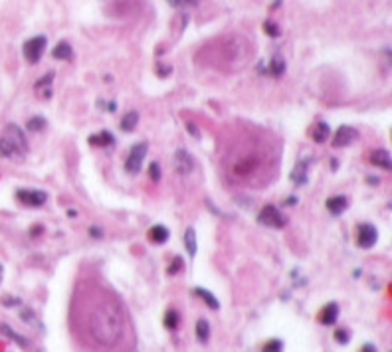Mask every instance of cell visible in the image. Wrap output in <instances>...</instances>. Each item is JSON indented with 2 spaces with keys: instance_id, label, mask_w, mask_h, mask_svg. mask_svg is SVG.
<instances>
[{
  "instance_id": "27",
  "label": "cell",
  "mask_w": 392,
  "mask_h": 352,
  "mask_svg": "<svg viewBox=\"0 0 392 352\" xmlns=\"http://www.w3.org/2000/svg\"><path fill=\"white\" fill-rule=\"evenodd\" d=\"M329 135H331V129H329V125H327V123H319V125L313 129V135H311V137H313V141H315V142H319V144H321V142H325V141L329 139Z\"/></svg>"
},
{
  "instance_id": "28",
  "label": "cell",
  "mask_w": 392,
  "mask_h": 352,
  "mask_svg": "<svg viewBox=\"0 0 392 352\" xmlns=\"http://www.w3.org/2000/svg\"><path fill=\"white\" fill-rule=\"evenodd\" d=\"M26 127H28V129H30L32 133H42L44 129H48V121H46L44 117L36 115V117H32V119H28Z\"/></svg>"
},
{
  "instance_id": "23",
  "label": "cell",
  "mask_w": 392,
  "mask_h": 352,
  "mask_svg": "<svg viewBox=\"0 0 392 352\" xmlns=\"http://www.w3.org/2000/svg\"><path fill=\"white\" fill-rule=\"evenodd\" d=\"M270 73H271L273 77H281V75L285 73V60H283L279 54H275V56L271 58V62H270Z\"/></svg>"
},
{
  "instance_id": "11",
  "label": "cell",
  "mask_w": 392,
  "mask_h": 352,
  "mask_svg": "<svg viewBox=\"0 0 392 352\" xmlns=\"http://www.w3.org/2000/svg\"><path fill=\"white\" fill-rule=\"evenodd\" d=\"M337 319H339V305H337V303H327V305L319 311V315H317V321H319L321 325H325V327L335 325Z\"/></svg>"
},
{
  "instance_id": "29",
  "label": "cell",
  "mask_w": 392,
  "mask_h": 352,
  "mask_svg": "<svg viewBox=\"0 0 392 352\" xmlns=\"http://www.w3.org/2000/svg\"><path fill=\"white\" fill-rule=\"evenodd\" d=\"M262 352H283V340H279V338L268 340V342L264 344Z\"/></svg>"
},
{
  "instance_id": "26",
  "label": "cell",
  "mask_w": 392,
  "mask_h": 352,
  "mask_svg": "<svg viewBox=\"0 0 392 352\" xmlns=\"http://www.w3.org/2000/svg\"><path fill=\"white\" fill-rule=\"evenodd\" d=\"M178 323H180V315L174 311V309H169L163 317V325L169 329V330H176L178 329Z\"/></svg>"
},
{
  "instance_id": "18",
  "label": "cell",
  "mask_w": 392,
  "mask_h": 352,
  "mask_svg": "<svg viewBox=\"0 0 392 352\" xmlns=\"http://www.w3.org/2000/svg\"><path fill=\"white\" fill-rule=\"evenodd\" d=\"M20 319L26 323V325H30L32 329H38L40 332H46V329H44V325L40 323V319L36 317V313L32 311V309H22L20 311Z\"/></svg>"
},
{
  "instance_id": "40",
  "label": "cell",
  "mask_w": 392,
  "mask_h": 352,
  "mask_svg": "<svg viewBox=\"0 0 392 352\" xmlns=\"http://www.w3.org/2000/svg\"><path fill=\"white\" fill-rule=\"evenodd\" d=\"M2 277H4V267H2V263H0V283H2Z\"/></svg>"
},
{
  "instance_id": "17",
  "label": "cell",
  "mask_w": 392,
  "mask_h": 352,
  "mask_svg": "<svg viewBox=\"0 0 392 352\" xmlns=\"http://www.w3.org/2000/svg\"><path fill=\"white\" fill-rule=\"evenodd\" d=\"M52 81H54V71H48V73H46V75H44V77H42V79L36 83V87H34V89H36L38 93H42V97H44V99H48V97L52 95V89H50Z\"/></svg>"
},
{
  "instance_id": "22",
  "label": "cell",
  "mask_w": 392,
  "mask_h": 352,
  "mask_svg": "<svg viewBox=\"0 0 392 352\" xmlns=\"http://www.w3.org/2000/svg\"><path fill=\"white\" fill-rule=\"evenodd\" d=\"M196 338H198L202 344L208 342L210 338V325L206 319H198V323H196Z\"/></svg>"
},
{
  "instance_id": "31",
  "label": "cell",
  "mask_w": 392,
  "mask_h": 352,
  "mask_svg": "<svg viewBox=\"0 0 392 352\" xmlns=\"http://www.w3.org/2000/svg\"><path fill=\"white\" fill-rule=\"evenodd\" d=\"M335 340H337L339 344H349V340H351L349 330H345V329H337V330H335Z\"/></svg>"
},
{
  "instance_id": "38",
  "label": "cell",
  "mask_w": 392,
  "mask_h": 352,
  "mask_svg": "<svg viewBox=\"0 0 392 352\" xmlns=\"http://www.w3.org/2000/svg\"><path fill=\"white\" fill-rule=\"evenodd\" d=\"M188 131H190V135H194L196 139H198V137H200V133H198V131H196V127H194V125H188Z\"/></svg>"
},
{
  "instance_id": "5",
  "label": "cell",
  "mask_w": 392,
  "mask_h": 352,
  "mask_svg": "<svg viewBox=\"0 0 392 352\" xmlns=\"http://www.w3.org/2000/svg\"><path fill=\"white\" fill-rule=\"evenodd\" d=\"M147 150H149V144H147V142H137V144L131 146L129 157H127V161H125V170H127L129 174L135 176V174L141 172V168H143V159H145V155H147Z\"/></svg>"
},
{
  "instance_id": "24",
  "label": "cell",
  "mask_w": 392,
  "mask_h": 352,
  "mask_svg": "<svg viewBox=\"0 0 392 352\" xmlns=\"http://www.w3.org/2000/svg\"><path fill=\"white\" fill-rule=\"evenodd\" d=\"M137 125H139V113H137V111H129V113H125V117L121 119V129H123L125 133L135 131Z\"/></svg>"
},
{
  "instance_id": "36",
  "label": "cell",
  "mask_w": 392,
  "mask_h": 352,
  "mask_svg": "<svg viewBox=\"0 0 392 352\" xmlns=\"http://www.w3.org/2000/svg\"><path fill=\"white\" fill-rule=\"evenodd\" d=\"M359 352H378V350H376V346H374V344H363Z\"/></svg>"
},
{
  "instance_id": "8",
  "label": "cell",
  "mask_w": 392,
  "mask_h": 352,
  "mask_svg": "<svg viewBox=\"0 0 392 352\" xmlns=\"http://www.w3.org/2000/svg\"><path fill=\"white\" fill-rule=\"evenodd\" d=\"M378 239V230L372 224H359L357 226V245L363 249H370Z\"/></svg>"
},
{
  "instance_id": "4",
  "label": "cell",
  "mask_w": 392,
  "mask_h": 352,
  "mask_svg": "<svg viewBox=\"0 0 392 352\" xmlns=\"http://www.w3.org/2000/svg\"><path fill=\"white\" fill-rule=\"evenodd\" d=\"M46 47H48L46 36H34V38H30L28 42H24L22 54H24V58H26L28 64H38V62L42 60L44 52H46Z\"/></svg>"
},
{
  "instance_id": "32",
  "label": "cell",
  "mask_w": 392,
  "mask_h": 352,
  "mask_svg": "<svg viewBox=\"0 0 392 352\" xmlns=\"http://www.w3.org/2000/svg\"><path fill=\"white\" fill-rule=\"evenodd\" d=\"M149 176H151V180L153 182H159L161 180V166H159V163H151V166H149Z\"/></svg>"
},
{
  "instance_id": "10",
  "label": "cell",
  "mask_w": 392,
  "mask_h": 352,
  "mask_svg": "<svg viewBox=\"0 0 392 352\" xmlns=\"http://www.w3.org/2000/svg\"><path fill=\"white\" fill-rule=\"evenodd\" d=\"M357 137H359V131H357V129H353V127H349V125H343V127L337 129V133H335V137H333V146H335V148L349 146Z\"/></svg>"
},
{
  "instance_id": "13",
  "label": "cell",
  "mask_w": 392,
  "mask_h": 352,
  "mask_svg": "<svg viewBox=\"0 0 392 352\" xmlns=\"http://www.w3.org/2000/svg\"><path fill=\"white\" fill-rule=\"evenodd\" d=\"M390 161H392V159H390V153H388V150H384V148H376V150H372V153H370V163H372L374 166H380V168H384V170H390V166H392Z\"/></svg>"
},
{
  "instance_id": "20",
  "label": "cell",
  "mask_w": 392,
  "mask_h": 352,
  "mask_svg": "<svg viewBox=\"0 0 392 352\" xmlns=\"http://www.w3.org/2000/svg\"><path fill=\"white\" fill-rule=\"evenodd\" d=\"M89 142H91L93 146H109V144L115 142V137H113L111 133H107V131H101L99 135H91V137H89Z\"/></svg>"
},
{
  "instance_id": "21",
  "label": "cell",
  "mask_w": 392,
  "mask_h": 352,
  "mask_svg": "<svg viewBox=\"0 0 392 352\" xmlns=\"http://www.w3.org/2000/svg\"><path fill=\"white\" fill-rule=\"evenodd\" d=\"M184 245H186L188 256L194 259L196 251H198V247H196V232H194V228H186V232H184Z\"/></svg>"
},
{
  "instance_id": "16",
  "label": "cell",
  "mask_w": 392,
  "mask_h": 352,
  "mask_svg": "<svg viewBox=\"0 0 392 352\" xmlns=\"http://www.w3.org/2000/svg\"><path fill=\"white\" fill-rule=\"evenodd\" d=\"M169 237H171V232H169V228H165L163 224H157V226H153V228L149 230V239H151L153 243H165Z\"/></svg>"
},
{
  "instance_id": "15",
  "label": "cell",
  "mask_w": 392,
  "mask_h": 352,
  "mask_svg": "<svg viewBox=\"0 0 392 352\" xmlns=\"http://www.w3.org/2000/svg\"><path fill=\"white\" fill-rule=\"evenodd\" d=\"M192 295H196V297H200L204 303L210 307V309H214V311H218L220 309V301L210 293V291H206L204 287H194L192 289Z\"/></svg>"
},
{
  "instance_id": "3",
  "label": "cell",
  "mask_w": 392,
  "mask_h": 352,
  "mask_svg": "<svg viewBox=\"0 0 392 352\" xmlns=\"http://www.w3.org/2000/svg\"><path fill=\"white\" fill-rule=\"evenodd\" d=\"M264 153H256V150H248L246 146H244V150H240L238 155H234L232 157V161H230V174L234 176V178H240V180H244V178H250V176H254L256 172H260L262 170V166H264Z\"/></svg>"
},
{
  "instance_id": "35",
  "label": "cell",
  "mask_w": 392,
  "mask_h": 352,
  "mask_svg": "<svg viewBox=\"0 0 392 352\" xmlns=\"http://www.w3.org/2000/svg\"><path fill=\"white\" fill-rule=\"evenodd\" d=\"M22 301L20 299H2V305H6V307H12V305H20Z\"/></svg>"
},
{
  "instance_id": "6",
  "label": "cell",
  "mask_w": 392,
  "mask_h": 352,
  "mask_svg": "<svg viewBox=\"0 0 392 352\" xmlns=\"http://www.w3.org/2000/svg\"><path fill=\"white\" fill-rule=\"evenodd\" d=\"M258 222H260L262 226H266V228H277V230H281V228H285L287 218H285L275 206L268 204V206H264L262 212L258 214Z\"/></svg>"
},
{
  "instance_id": "39",
  "label": "cell",
  "mask_w": 392,
  "mask_h": 352,
  "mask_svg": "<svg viewBox=\"0 0 392 352\" xmlns=\"http://www.w3.org/2000/svg\"><path fill=\"white\" fill-rule=\"evenodd\" d=\"M157 73H159V75H169V73H171V68H165V70H161V68H159V70H157Z\"/></svg>"
},
{
  "instance_id": "37",
  "label": "cell",
  "mask_w": 392,
  "mask_h": 352,
  "mask_svg": "<svg viewBox=\"0 0 392 352\" xmlns=\"http://www.w3.org/2000/svg\"><path fill=\"white\" fill-rule=\"evenodd\" d=\"M89 234H91V235H93V237H97V239H99V237H101V235H103V232H101V230H99V228H95V226H93V228H91V230H89Z\"/></svg>"
},
{
  "instance_id": "30",
  "label": "cell",
  "mask_w": 392,
  "mask_h": 352,
  "mask_svg": "<svg viewBox=\"0 0 392 352\" xmlns=\"http://www.w3.org/2000/svg\"><path fill=\"white\" fill-rule=\"evenodd\" d=\"M182 267H184V259H182V256H176L174 259H172V263L169 265V275H176V273H180L182 271Z\"/></svg>"
},
{
  "instance_id": "34",
  "label": "cell",
  "mask_w": 392,
  "mask_h": 352,
  "mask_svg": "<svg viewBox=\"0 0 392 352\" xmlns=\"http://www.w3.org/2000/svg\"><path fill=\"white\" fill-rule=\"evenodd\" d=\"M167 2L171 4V6H174V8H182V6H192V4H196V0H167Z\"/></svg>"
},
{
  "instance_id": "7",
  "label": "cell",
  "mask_w": 392,
  "mask_h": 352,
  "mask_svg": "<svg viewBox=\"0 0 392 352\" xmlns=\"http://www.w3.org/2000/svg\"><path fill=\"white\" fill-rule=\"evenodd\" d=\"M16 198L18 202L24 204V206H32V208H38V206H44L48 202V194L44 190H18L16 192Z\"/></svg>"
},
{
  "instance_id": "25",
  "label": "cell",
  "mask_w": 392,
  "mask_h": 352,
  "mask_svg": "<svg viewBox=\"0 0 392 352\" xmlns=\"http://www.w3.org/2000/svg\"><path fill=\"white\" fill-rule=\"evenodd\" d=\"M72 46L68 44V42H60L54 49H52V56L56 58V60H70L72 58Z\"/></svg>"
},
{
  "instance_id": "9",
  "label": "cell",
  "mask_w": 392,
  "mask_h": 352,
  "mask_svg": "<svg viewBox=\"0 0 392 352\" xmlns=\"http://www.w3.org/2000/svg\"><path fill=\"white\" fill-rule=\"evenodd\" d=\"M174 170L180 176H188L194 170V159L186 148H178L174 153Z\"/></svg>"
},
{
  "instance_id": "2",
  "label": "cell",
  "mask_w": 392,
  "mask_h": 352,
  "mask_svg": "<svg viewBox=\"0 0 392 352\" xmlns=\"http://www.w3.org/2000/svg\"><path fill=\"white\" fill-rule=\"evenodd\" d=\"M26 155H28V139L24 131L18 125L8 123L2 135H0V157L12 163H22Z\"/></svg>"
},
{
  "instance_id": "14",
  "label": "cell",
  "mask_w": 392,
  "mask_h": 352,
  "mask_svg": "<svg viewBox=\"0 0 392 352\" xmlns=\"http://www.w3.org/2000/svg\"><path fill=\"white\" fill-rule=\"evenodd\" d=\"M307 168H309V161H299L295 168L291 170V180L295 186H301L307 182Z\"/></svg>"
},
{
  "instance_id": "12",
  "label": "cell",
  "mask_w": 392,
  "mask_h": 352,
  "mask_svg": "<svg viewBox=\"0 0 392 352\" xmlns=\"http://www.w3.org/2000/svg\"><path fill=\"white\" fill-rule=\"evenodd\" d=\"M325 206H327V210L333 216H341L343 212L349 208V198L347 196H331L327 202H325Z\"/></svg>"
},
{
  "instance_id": "1",
  "label": "cell",
  "mask_w": 392,
  "mask_h": 352,
  "mask_svg": "<svg viewBox=\"0 0 392 352\" xmlns=\"http://www.w3.org/2000/svg\"><path fill=\"white\" fill-rule=\"evenodd\" d=\"M89 336L101 346H113L123 336L125 319L121 313V307L113 299H101L95 303L85 319Z\"/></svg>"
},
{
  "instance_id": "19",
  "label": "cell",
  "mask_w": 392,
  "mask_h": 352,
  "mask_svg": "<svg viewBox=\"0 0 392 352\" xmlns=\"http://www.w3.org/2000/svg\"><path fill=\"white\" fill-rule=\"evenodd\" d=\"M0 332H2L6 338H10L12 342H16L18 346H22V348H28V346H30V342H28V340H26L22 334H18L16 330H12L8 325H0Z\"/></svg>"
},
{
  "instance_id": "33",
  "label": "cell",
  "mask_w": 392,
  "mask_h": 352,
  "mask_svg": "<svg viewBox=\"0 0 392 352\" xmlns=\"http://www.w3.org/2000/svg\"><path fill=\"white\" fill-rule=\"evenodd\" d=\"M264 30L268 32V36H273V38L279 36V26L273 24V22H266V24H264Z\"/></svg>"
}]
</instances>
